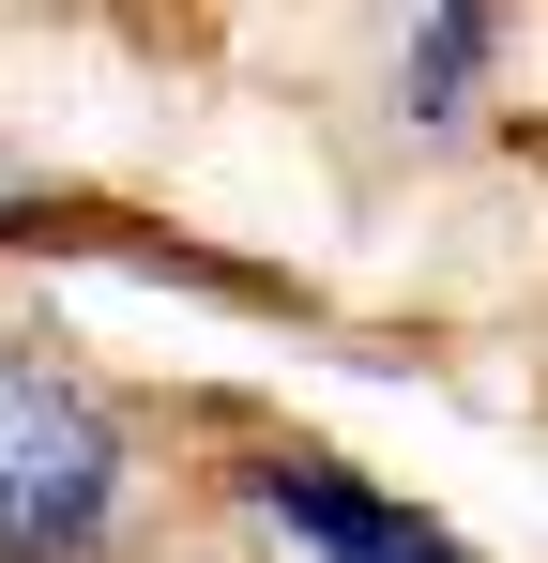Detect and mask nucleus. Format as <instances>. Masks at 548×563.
I'll return each mask as SVG.
<instances>
[{
    "mask_svg": "<svg viewBox=\"0 0 548 563\" xmlns=\"http://www.w3.org/2000/svg\"><path fill=\"white\" fill-rule=\"evenodd\" d=\"M244 503H260V518H274L305 563H472L442 518L412 503V487H365V472L289 457V442H274V457H244Z\"/></svg>",
    "mask_w": 548,
    "mask_h": 563,
    "instance_id": "nucleus-2",
    "label": "nucleus"
},
{
    "mask_svg": "<svg viewBox=\"0 0 548 563\" xmlns=\"http://www.w3.org/2000/svg\"><path fill=\"white\" fill-rule=\"evenodd\" d=\"M427 15H487V0H427Z\"/></svg>",
    "mask_w": 548,
    "mask_h": 563,
    "instance_id": "nucleus-3",
    "label": "nucleus"
},
{
    "mask_svg": "<svg viewBox=\"0 0 548 563\" xmlns=\"http://www.w3.org/2000/svg\"><path fill=\"white\" fill-rule=\"evenodd\" d=\"M138 503L122 411L62 366H0V563H107Z\"/></svg>",
    "mask_w": 548,
    "mask_h": 563,
    "instance_id": "nucleus-1",
    "label": "nucleus"
}]
</instances>
